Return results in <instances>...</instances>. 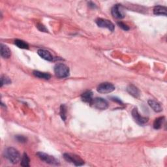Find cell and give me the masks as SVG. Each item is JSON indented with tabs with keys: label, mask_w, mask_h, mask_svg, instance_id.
Returning <instances> with one entry per match:
<instances>
[{
	"label": "cell",
	"mask_w": 167,
	"mask_h": 167,
	"mask_svg": "<svg viewBox=\"0 0 167 167\" xmlns=\"http://www.w3.org/2000/svg\"><path fill=\"white\" fill-rule=\"evenodd\" d=\"M4 156L13 164H17L21 159L19 151L14 148H8L4 151Z\"/></svg>",
	"instance_id": "1"
},
{
	"label": "cell",
	"mask_w": 167,
	"mask_h": 167,
	"mask_svg": "<svg viewBox=\"0 0 167 167\" xmlns=\"http://www.w3.org/2000/svg\"><path fill=\"white\" fill-rule=\"evenodd\" d=\"M69 68L63 63H58L54 67V73L57 77L64 78L69 77Z\"/></svg>",
	"instance_id": "2"
},
{
	"label": "cell",
	"mask_w": 167,
	"mask_h": 167,
	"mask_svg": "<svg viewBox=\"0 0 167 167\" xmlns=\"http://www.w3.org/2000/svg\"><path fill=\"white\" fill-rule=\"evenodd\" d=\"M63 158L67 162L74 164L75 166H82L84 164V161L79 156L74 154L67 153L64 154Z\"/></svg>",
	"instance_id": "3"
},
{
	"label": "cell",
	"mask_w": 167,
	"mask_h": 167,
	"mask_svg": "<svg viewBox=\"0 0 167 167\" xmlns=\"http://www.w3.org/2000/svg\"><path fill=\"white\" fill-rule=\"evenodd\" d=\"M91 104L93 105V107L98 110H106L109 107V103L107 100L104 99L101 97H96L94 99Z\"/></svg>",
	"instance_id": "4"
},
{
	"label": "cell",
	"mask_w": 167,
	"mask_h": 167,
	"mask_svg": "<svg viewBox=\"0 0 167 167\" xmlns=\"http://www.w3.org/2000/svg\"><path fill=\"white\" fill-rule=\"evenodd\" d=\"M37 155L38 156L41 161L45 162L46 163L53 164V165H58L59 164V161L56 159L52 155H50L48 154H47L43 152H38L37 154Z\"/></svg>",
	"instance_id": "5"
},
{
	"label": "cell",
	"mask_w": 167,
	"mask_h": 167,
	"mask_svg": "<svg viewBox=\"0 0 167 167\" xmlns=\"http://www.w3.org/2000/svg\"><path fill=\"white\" fill-rule=\"evenodd\" d=\"M115 86L112 83L103 82L97 86V90L101 94H110L115 90Z\"/></svg>",
	"instance_id": "6"
},
{
	"label": "cell",
	"mask_w": 167,
	"mask_h": 167,
	"mask_svg": "<svg viewBox=\"0 0 167 167\" xmlns=\"http://www.w3.org/2000/svg\"><path fill=\"white\" fill-rule=\"evenodd\" d=\"M131 113H132V116L133 119L139 125H144L148 122V120H149L148 118L144 117L141 116L138 111V109L136 108H134Z\"/></svg>",
	"instance_id": "7"
},
{
	"label": "cell",
	"mask_w": 167,
	"mask_h": 167,
	"mask_svg": "<svg viewBox=\"0 0 167 167\" xmlns=\"http://www.w3.org/2000/svg\"><path fill=\"white\" fill-rule=\"evenodd\" d=\"M95 22L99 27L103 28H107L109 29L110 32H114V30L115 29L114 25L112 22H110L109 20L104 18H97L95 20Z\"/></svg>",
	"instance_id": "8"
},
{
	"label": "cell",
	"mask_w": 167,
	"mask_h": 167,
	"mask_svg": "<svg viewBox=\"0 0 167 167\" xmlns=\"http://www.w3.org/2000/svg\"><path fill=\"white\" fill-rule=\"evenodd\" d=\"M111 13L112 16L116 18H123L125 17V14L123 13L122 9H121V5L117 4L112 7L111 10Z\"/></svg>",
	"instance_id": "9"
},
{
	"label": "cell",
	"mask_w": 167,
	"mask_h": 167,
	"mask_svg": "<svg viewBox=\"0 0 167 167\" xmlns=\"http://www.w3.org/2000/svg\"><path fill=\"white\" fill-rule=\"evenodd\" d=\"M37 54L41 58H42L45 60L48 61V62H52V61H53V59H54L52 55L51 54V53L47 50L44 49L38 50Z\"/></svg>",
	"instance_id": "10"
},
{
	"label": "cell",
	"mask_w": 167,
	"mask_h": 167,
	"mask_svg": "<svg viewBox=\"0 0 167 167\" xmlns=\"http://www.w3.org/2000/svg\"><path fill=\"white\" fill-rule=\"evenodd\" d=\"M127 92L135 98H139L140 95L139 89L133 84H130L127 86Z\"/></svg>",
	"instance_id": "11"
},
{
	"label": "cell",
	"mask_w": 167,
	"mask_h": 167,
	"mask_svg": "<svg viewBox=\"0 0 167 167\" xmlns=\"http://www.w3.org/2000/svg\"><path fill=\"white\" fill-rule=\"evenodd\" d=\"M81 99H82V100L84 102L91 104V103H92L93 99H94V98H93V92H92V91H90V90L86 91L85 92H84L82 94Z\"/></svg>",
	"instance_id": "12"
},
{
	"label": "cell",
	"mask_w": 167,
	"mask_h": 167,
	"mask_svg": "<svg viewBox=\"0 0 167 167\" xmlns=\"http://www.w3.org/2000/svg\"><path fill=\"white\" fill-rule=\"evenodd\" d=\"M148 103L149 104V107L152 109L155 112H160L163 111V107H161V105L160 103H159L155 100L153 99H149L148 101Z\"/></svg>",
	"instance_id": "13"
},
{
	"label": "cell",
	"mask_w": 167,
	"mask_h": 167,
	"mask_svg": "<svg viewBox=\"0 0 167 167\" xmlns=\"http://www.w3.org/2000/svg\"><path fill=\"white\" fill-rule=\"evenodd\" d=\"M0 48H1V56L3 58L8 59L11 57V50L7 46V45L1 44V45H0Z\"/></svg>",
	"instance_id": "14"
},
{
	"label": "cell",
	"mask_w": 167,
	"mask_h": 167,
	"mask_svg": "<svg viewBox=\"0 0 167 167\" xmlns=\"http://www.w3.org/2000/svg\"><path fill=\"white\" fill-rule=\"evenodd\" d=\"M154 13L155 15H164V16H166L167 9L166 7L157 5L154 7Z\"/></svg>",
	"instance_id": "15"
},
{
	"label": "cell",
	"mask_w": 167,
	"mask_h": 167,
	"mask_svg": "<svg viewBox=\"0 0 167 167\" xmlns=\"http://www.w3.org/2000/svg\"><path fill=\"white\" fill-rule=\"evenodd\" d=\"M33 74L35 77L41 79L49 80L51 78V75L48 73H43L39 71H34L33 72Z\"/></svg>",
	"instance_id": "16"
},
{
	"label": "cell",
	"mask_w": 167,
	"mask_h": 167,
	"mask_svg": "<svg viewBox=\"0 0 167 167\" xmlns=\"http://www.w3.org/2000/svg\"><path fill=\"white\" fill-rule=\"evenodd\" d=\"M164 117H159L155 119L154 123V128L155 129H161L164 122Z\"/></svg>",
	"instance_id": "17"
},
{
	"label": "cell",
	"mask_w": 167,
	"mask_h": 167,
	"mask_svg": "<svg viewBox=\"0 0 167 167\" xmlns=\"http://www.w3.org/2000/svg\"><path fill=\"white\" fill-rule=\"evenodd\" d=\"M14 44L17 47L21 49H28L29 48V44L22 40L17 39L14 41Z\"/></svg>",
	"instance_id": "18"
},
{
	"label": "cell",
	"mask_w": 167,
	"mask_h": 167,
	"mask_svg": "<svg viewBox=\"0 0 167 167\" xmlns=\"http://www.w3.org/2000/svg\"><path fill=\"white\" fill-rule=\"evenodd\" d=\"M29 158L28 157V155L24 153L23 156L22 157V159H21V166H24V167H27V166H29Z\"/></svg>",
	"instance_id": "19"
},
{
	"label": "cell",
	"mask_w": 167,
	"mask_h": 167,
	"mask_svg": "<svg viewBox=\"0 0 167 167\" xmlns=\"http://www.w3.org/2000/svg\"><path fill=\"white\" fill-rule=\"evenodd\" d=\"M67 107L65 104H62L60 107V116L63 121L66 120L67 118Z\"/></svg>",
	"instance_id": "20"
},
{
	"label": "cell",
	"mask_w": 167,
	"mask_h": 167,
	"mask_svg": "<svg viewBox=\"0 0 167 167\" xmlns=\"http://www.w3.org/2000/svg\"><path fill=\"white\" fill-rule=\"evenodd\" d=\"M11 83V79L7 77L5 75H2L1 77V87H2L3 85H7V84H9Z\"/></svg>",
	"instance_id": "21"
},
{
	"label": "cell",
	"mask_w": 167,
	"mask_h": 167,
	"mask_svg": "<svg viewBox=\"0 0 167 167\" xmlns=\"http://www.w3.org/2000/svg\"><path fill=\"white\" fill-rule=\"evenodd\" d=\"M15 139L21 143H25L27 142V138L23 135H17L15 136Z\"/></svg>",
	"instance_id": "22"
},
{
	"label": "cell",
	"mask_w": 167,
	"mask_h": 167,
	"mask_svg": "<svg viewBox=\"0 0 167 167\" xmlns=\"http://www.w3.org/2000/svg\"><path fill=\"white\" fill-rule=\"evenodd\" d=\"M118 24L121 29H123L124 30H125V31H128V30L129 29V26L122 22H119Z\"/></svg>",
	"instance_id": "23"
},
{
	"label": "cell",
	"mask_w": 167,
	"mask_h": 167,
	"mask_svg": "<svg viewBox=\"0 0 167 167\" xmlns=\"http://www.w3.org/2000/svg\"><path fill=\"white\" fill-rule=\"evenodd\" d=\"M37 28L39 30V31L41 32H48V29L46 28V27H45L44 25L41 24H39L37 25Z\"/></svg>",
	"instance_id": "24"
},
{
	"label": "cell",
	"mask_w": 167,
	"mask_h": 167,
	"mask_svg": "<svg viewBox=\"0 0 167 167\" xmlns=\"http://www.w3.org/2000/svg\"><path fill=\"white\" fill-rule=\"evenodd\" d=\"M112 101H116V102H118V103H121V104H122V102H121V100L119 99H117L116 97H112Z\"/></svg>",
	"instance_id": "25"
},
{
	"label": "cell",
	"mask_w": 167,
	"mask_h": 167,
	"mask_svg": "<svg viewBox=\"0 0 167 167\" xmlns=\"http://www.w3.org/2000/svg\"><path fill=\"white\" fill-rule=\"evenodd\" d=\"M89 6L90 7H92V8H95V7H96L95 4L94 3H92V2H89Z\"/></svg>",
	"instance_id": "26"
}]
</instances>
